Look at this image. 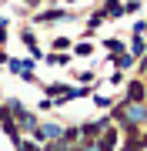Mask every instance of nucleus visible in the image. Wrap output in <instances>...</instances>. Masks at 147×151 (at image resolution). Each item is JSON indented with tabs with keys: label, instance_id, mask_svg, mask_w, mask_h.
Here are the masks:
<instances>
[{
	"label": "nucleus",
	"instance_id": "4",
	"mask_svg": "<svg viewBox=\"0 0 147 151\" xmlns=\"http://www.w3.org/2000/svg\"><path fill=\"white\" fill-rule=\"evenodd\" d=\"M120 14H124V4H117V0L104 4V17H120Z\"/></svg>",
	"mask_w": 147,
	"mask_h": 151
},
{
	"label": "nucleus",
	"instance_id": "12",
	"mask_svg": "<svg viewBox=\"0 0 147 151\" xmlns=\"http://www.w3.org/2000/svg\"><path fill=\"white\" fill-rule=\"evenodd\" d=\"M70 4H77V0H70Z\"/></svg>",
	"mask_w": 147,
	"mask_h": 151
},
{
	"label": "nucleus",
	"instance_id": "7",
	"mask_svg": "<svg viewBox=\"0 0 147 151\" xmlns=\"http://www.w3.org/2000/svg\"><path fill=\"white\" fill-rule=\"evenodd\" d=\"M47 64H67V57H64V54H50Z\"/></svg>",
	"mask_w": 147,
	"mask_h": 151
},
{
	"label": "nucleus",
	"instance_id": "11",
	"mask_svg": "<svg viewBox=\"0 0 147 151\" xmlns=\"http://www.w3.org/2000/svg\"><path fill=\"white\" fill-rule=\"evenodd\" d=\"M137 145H147V138H144V141H137Z\"/></svg>",
	"mask_w": 147,
	"mask_h": 151
},
{
	"label": "nucleus",
	"instance_id": "1",
	"mask_svg": "<svg viewBox=\"0 0 147 151\" xmlns=\"http://www.w3.org/2000/svg\"><path fill=\"white\" fill-rule=\"evenodd\" d=\"M7 111H13V121L20 124L23 131H30V134H33V128H37V124H40V121L33 118V114H30L27 108H20V101H10V104H7Z\"/></svg>",
	"mask_w": 147,
	"mask_h": 151
},
{
	"label": "nucleus",
	"instance_id": "2",
	"mask_svg": "<svg viewBox=\"0 0 147 151\" xmlns=\"http://www.w3.org/2000/svg\"><path fill=\"white\" fill-rule=\"evenodd\" d=\"M127 101H131V104H141L144 101V84L141 81H131V84H127Z\"/></svg>",
	"mask_w": 147,
	"mask_h": 151
},
{
	"label": "nucleus",
	"instance_id": "8",
	"mask_svg": "<svg viewBox=\"0 0 147 151\" xmlns=\"http://www.w3.org/2000/svg\"><path fill=\"white\" fill-rule=\"evenodd\" d=\"M90 50H94V47H90V44H77V54H80V57H87V54H90Z\"/></svg>",
	"mask_w": 147,
	"mask_h": 151
},
{
	"label": "nucleus",
	"instance_id": "3",
	"mask_svg": "<svg viewBox=\"0 0 147 151\" xmlns=\"http://www.w3.org/2000/svg\"><path fill=\"white\" fill-rule=\"evenodd\" d=\"M37 20H40V24H54V20H67V10H47V14H40Z\"/></svg>",
	"mask_w": 147,
	"mask_h": 151
},
{
	"label": "nucleus",
	"instance_id": "5",
	"mask_svg": "<svg viewBox=\"0 0 147 151\" xmlns=\"http://www.w3.org/2000/svg\"><path fill=\"white\" fill-rule=\"evenodd\" d=\"M131 64H134V54H120V57H117V67H120V70L131 67Z\"/></svg>",
	"mask_w": 147,
	"mask_h": 151
},
{
	"label": "nucleus",
	"instance_id": "10",
	"mask_svg": "<svg viewBox=\"0 0 147 151\" xmlns=\"http://www.w3.org/2000/svg\"><path fill=\"white\" fill-rule=\"evenodd\" d=\"M131 54L137 57V54H144V40H134V47H131Z\"/></svg>",
	"mask_w": 147,
	"mask_h": 151
},
{
	"label": "nucleus",
	"instance_id": "6",
	"mask_svg": "<svg viewBox=\"0 0 147 151\" xmlns=\"http://www.w3.org/2000/svg\"><path fill=\"white\" fill-rule=\"evenodd\" d=\"M104 47L114 50V54H120V50H124V44H120V40H104Z\"/></svg>",
	"mask_w": 147,
	"mask_h": 151
},
{
	"label": "nucleus",
	"instance_id": "9",
	"mask_svg": "<svg viewBox=\"0 0 147 151\" xmlns=\"http://www.w3.org/2000/svg\"><path fill=\"white\" fill-rule=\"evenodd\" d=\"M54 47H57V50H64V47H70V40H67V37H57V40H54Z\"/></svg>",
	"mask_w": 147,
	"mask_h": 151
}]
</instances>
